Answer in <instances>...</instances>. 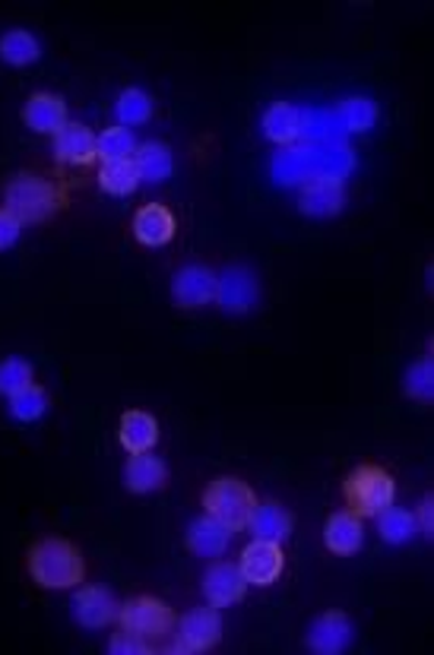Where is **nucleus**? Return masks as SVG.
Instances as JSON below:
<instances>
[{"label": "nucleus", "mask_w": 434, "mask_h": 655, "mask_svg": "<svg viewBox=\"0 0 434 655\" xmlns=\"http://www.w3.org/2000/svg\"><path fill=\"white\" fill-rule=\"evenodd\" d=\"M343 184L333 178H311L301 190V209L308 216H333L343 209Z\"/></svg>", "instance_id": "nucleus-23"}, {"label": "nucleus", "mask_w": 434, "mask_h": 655, "mask_svg": "<svg viewBox=\"0 0 434 655\" xmlns=\"http://www.w3.org/2000/svg\"><path fill=\"white\" fill-rule=\"evenodd\" d=\"M257 498H254V488L248 481L235 478V475H226V478H216L209 481V488L204 491V510L209 517H216L219 522H226L231 532L245 529L248 520H251V510Z\"/></svg>", "instance_id": "nucleus-4"}, {"label": "nucleus", "mask_w": 434, "mask_h": 655, "mask_svg": "<svg viewBox=\"0 0 434 655\" xmlns=\"http://www.w3.org/2000/svg\"><path fill=\"white\" fill-rule=\"evenodd\" d=\"M20 238H23V222H20L13 212H7V209L0 206V250L17 248Z\"/></svg>", "instance_id": "nucleus-34"}, {"label": "nucleus", "mask_w": 434, "mask_h": 655, "mask_svg": "<svg viewBox=\"0 0 434 655\" xmlns=\"http://www.w3.org/2000/svg\"><path fill=\"white\" fill-rule=\"evenodd\" d=\"M117 624H121V631L137 633L143 640L156 643V640L175 631L178 617H175L168 602L153 599V595H137V599H131L117 609Z\"/></svg>", "instance_id": "nucleus-5"}, {"label": "nucleus", "mask_w": 434, "mask_h": 655, "mask_svg": "<svg viewBox=\"0 0 434 655\" xmlns=\"http://www.w3.org/2000/svg\"><path fill=\"white\" fill-rule=\"evenodd\" d=\"M340 117L352 134H368L378 124V105L365 95H355V98H345L340 105Z\"/></svg>", "instance_id": "nucleus-30"}, {"label": "nucleus", "mask_w": 434, "mask_h": 655, "mask_svg": "<svg viewBox=\"0 0 434 655\" xmlns=\"http://www.w3.org/2000/svg\"><path fill=\"white\" fill-rule=\"evenodd\" d=\"M231 532L226 522H219L216 517H197V520L187 526V548L197 554V558H223L229 551Z\"/></svg>", "instance_id": "nucleus-15"}, {"label": "nucleus", "mask_w": 434, "mask_h": 655, "mask_svg": "<svg viewBox=\"0 0 434 655\" xmlns=\"http://www.w3.org/2000/svg\"><path fill=\"white\" fill-rule=\"evenodd\" d=\"M168 481V466L162 462L153 450L146 453H131L127 466H124V485L134 495H153L162 491Z\"/></svg>", "instance_id": "nucleus-14"}, {"label": "nucleus", "mask_w": 434, "mask_h": 655, "mask_svg": "<svg viewBox=\"0 0 434 655\" xmlns=\"http://www.w3.org/2000/svg\"><path fill=\"white\" fill-rule=\"evenodd\" d=\"M117 444L127 453L153 450L159 444V422L143 408L124 412L121 422H117Z\"/></svg>", "instance_id": "nucleus-18"}, {"label": "nucleus", "mask_w": 434, "mask_h": 655, "mask_svg": "<svg viewBox=\"0 0 434 655\" xmlns=\"http://www.w3.org/2000/svg\"><path fill=\"white\" fill-rule=\"evenodd\" d=\"M108 653L112 655H149V653H156V643L143 640V636H137V633L121 631L112 636V643H108Z\"/></svg>", "instance_id": "nucleus-33"}, {"label": "nucleus", "mask_w": 434, "mask_h": 655, "mask_svg": "<svg viewBox=\"0 0 434 655\" xmlns=\"http://www.w3.org/2000/svg\"><path fill=\"white\" fill-rule=\"evenodd\" d=\"M345 507L362 517V520H374L381 510H388L393 498H396V481L388 469L381 466H359L355 472L345 475L343 481Z\"/></svg>", "instance_id": "nucleus-3"}, {"label": "nucleus", "mask_w": 434, "mask_h": 655, "mask_svg": "<svg viewBox=\"0 0 434 655\" xmlns=\"http://www.w3.org/2000/svg\"><path fill=\"white\" fill-rule=\"evenodd\" d=\"M260 127H264V136H267L270 143H276V146H289V143H296L298 136H301L304 114H301V108H296L292 102H273V105L264 112Z\"/></svg>", "instance_id": "nucleus-21"}, {"label": "nucleus", "mask_w": 434, "mask_h": 655, "mask_svg": "<svg viewBox=\"0 0 434 655\" xmlns=\"http://www.w3.org/2000/svg\"><path fill=\"white\" fill-rule=\"evenodd\" d=\"M412 517H415V529H418V536L432 539V532H434V500L432 498H422L418 510H415Z\"/></svg>", "instance_id": "nucleus-35"}, {"label": "nucleus", "mask_w": 434, "mask_h": 655, "mask_svg": "<svg viewBox=\"0 0 434 655\" xmlns=\"http://www.w3.org/2000/svg\"><path fill=\"white\" fill-rule=\"evenodd\" d=\"M23 121L35 134L54 136L68 124V102L61 95H54V92H35L25 102Z\"/></svg>", "instance_id": "nucleus-17"}, {"label": "nucleus", "mask_w": 434, "mask_h": 655, "mask_svg": "<svg viewBox=\"0 0 434 655\" xmlns=\"http://www.w3.org/2000/svg\"><path fill=\"white\" fill-rule=\"evenodd\" d=\"M54 158L64 162V165H90V162H95V134L86 124L68 121L54 134Z\"/></svg>", "instance_id": "nucleus-20"}, {"label": "nucleus", "mask_w": 434, "mask_h": 655, "mask_svg": "<svg viewBox=\"0 0 434 655\" xmlns=\"http://www.w3.org/2000/svg\"><path fill=\"white\" fill-rule=\"evenodd\" d=\"M29 384H32V364L25 358L10 355V358L0 362V393L3 396H13V393H20Z\"/></svg>", "instance_id": "nucleus-32"}, {"label": "nucleus", "mask_w": 434, "mask_h": 655, "mask_svg": "<svg viewBox=\"0 0 434 655\" xmlns=\"http://www.w3.org/2000/svg\"><path fill=\"white\" fill-rule=\"evenodd\" d=\"M323 544L327 551L340 554V558H349L355 551H362L365 544V526H362V517H355L352 510H340L333 513L327 526H323Z\"/></svg>", "instance_id": "nucleus-16"}, {"label": "nucleus", "mask_w": 434, "mask_h": 655, "mask_svg": "<svg viewBox=\"0 0 434 655\" xmlns=\"http://www.w3.org/2000/svg\"><path fill=\"white\" fill-rule=\"evenodd\" d=\"M115 117L117 127H127V131L146 124L153 117V98H149V92L137 90V86L121 92L115 102Z\"/></svg>", "instance_id": "nucleus-26"}, {"label": "nucleus", "mask_w": 434, "mask_h": 655, "mask_svg": "<svg viewBox=\"0 0 434 655\" xmlns=\"http://www.w3.org/2000/svg\"><path fill=\"white\" fill-rule=\"evenodd\" d=\"M99 187L108 194V197H131L140 187V175L134 168V162H112V165H102L99 171Z\"/></svg>", "instance_id": "nucleus-29"}, {"label": "nucleus", "mask_w": 434, "mask_h": 655, "mask_svg": "<svg viewBox=\"0 0 434 655\" xmlns=\"http://www.w3.org/2000/svg\"><path fill=\"white\" fill-rule=\"evenodd\" d=\"M352 636H355V627L343 611H327L311 624L308 646L318 655H340L352 646Z\"/></svg>", "instance_id": "nucleus-12"}, {"label": "nucleus", "mask_w": 434, "mask_h": 655, "mask_svg": "<svg viewBox=\"0 0 434 655\" xmlns=\"http://www.w3.org/2000/svg\"><path fill=\"white\" fill-rule=\"evenodd\" d=\"M248 592V580L241 573V566L231 561H216L204 573V595L209 605L216 609H229L235 602H241Z\"/></svg>", "instance_id": "nucleus-11"}, {"label": "nucleus", "mask_w": 434, "mask_h": 655, "mask_svg": "<svg viewBox=\"0 0 434 655\" xmlns=\"http://www.w3.org/2000/svg\"><path fill=\"white\" fill-rule=\"evenodd\" d=\"M178 640L168 646L172 655H194V653H209L219 640H223V614L216 605H200L190 609L187 614L178 617Z\"/></svg>", "instance_id": "nucleus-6"}, {"label": "nucleus", "mask_w": 434, "mask_h": 655, "mask_svg": "<svg viewBox=\"0 0 434 655\" xmlns=\"http://www.w3.org/2000/svg\"><path fill=\"white\" fill-rule=\"evenodd\" d=\"M25 564H29L32 583L42 589H76L86 576V564L76 544L58 536L32 544Z\"/></svg>", "instance_id": "nucleus-1"}, {"label": "nucleus", "mask_w": 434, "mask_h": 655, "mask_svg": "<svg viewBox=\"0 0 434 655\" xmlns=\"http://www.w3.org/2000/svg\"><path fill=\"white\" fill-rule=\"evenodd\" d=\"M172 298L184 311H197V308L213 304V298H216V272L209 267H197V263L184 267L172 279Z\"/></svg>", "instance_id": "nucleus-10"}, {"label": "nucleus", "mask_w": 434, "mask_h": 655, "mask_svg": "<svg viewBox=\"0 0 434 655\" xmlns=\"http://www.w3.org/2000/svg\"><path fill=\"white\" fill-rule=\"evenodd\" d=\"M131 231H134L137 245H143V248H165V245L175 238L178 222H175V216H172L168 206L146 204L134 212Z\"/></svg>", "instance_id": "nucleus-13"}, {"label": "nucleus", "mask_w": 434, "mask_h": 655, "mask_svg": "<svg viewBox=\"0 0 434 655\" xmlns=\"http://www.w3.org/2000/svg\"><path fill=\"white\" fill-rule=\"evenodd\" d=\"M64 204H68L64 187H58V184L48 181L42 175H32V171L10 178V184L3 187V209L13 212L23 226L45 222Z\"/></svg>", "instance_id": "nucleus-2"}, {"label": "nucleus", "mask_w": 434, "mask_h": 655, "mask_svg": "<svg viewBox=\"0 0 434 655\" xmlns=\"http://www.w3.org/2000/svg\"><path fill=\"white\" fill-rule=\"evenodd\" d=\"M374 520L381 526V539L388 544H406L418 536L412 510H403V507H393V503H390L388 510H381Z\"/></svg>", "instance_id": "nucleus-28"}, {"label": "nucleus", "mask_w": 434, "mask_h": 655, "mask_svg": "<svg viewBox=\"0 0 434 655\" xmlns=\"http://www.w3.org/2000/svg\"><path fill=\"white\" fill-rule=\"evenodd\" d=\"M117 605L112 589L80 586L73 595V621L86 631H102L117 621Z\"/></svg>", "instance_id": "nucleus-9"}, {"label": "nucleus", "mask_w": 434, "mask_h": 655, "mask_svg": "<svg viewBox=\"0 0 434 655\" xmlns=\"http://www.w3.org/2000/svg\"><path fill=\"white\" fill-rule=\"evenodd\" d=\"M134 168H137L140 184H162L172 178L175 171V156L168 149V143H159V139H149V143H140L137 153H134Z\"/></svg>", "instance_id": "nucleus-22"}, {"label": "nucleus", "mask_w": 434, "mask_h": 655, "mask_svg": "<svg viewBox=\"0 0 434 655\" xmlns=\"http://www.w3.org/2000/svg\"><path fill=\"white\" fill-rule=\"evenodd\" d=\"M137 136L127 127H108L102 134L95 136V158H102V165H112V162H131L134 153H137Z\"/></svg>", "instance_id": "nucleus-25"}, {"label": "nucleus", "mask_w": 434, "mask_h": 655, "mask_svg": "<svg viewBox=\"0 0 434 655\" xmlns=\"http://www.w3.org/2000/svg\"><path fill=\"white\" fill-rule=\"evenodd\" d=\"M10 399V415L17 418V422H23V425H32V422H39V418H45L48 415V393L45 386H39L35 381L29 386H23L20 393H13V396H7Z\"/></svg>", "instance_id": "nucleus-27"}, {"label": "nucleus", "mask_w": 434, "mask_h": 655, "mask_svg": "<svg viewBox=\"0 0 434 655\" xmlns=\"http://www.w3.org/2000/svg\"><path fill=\"white\" fill-rule=\"evenodd\" d=\"M245 529H251L254 539H264V542H286L292 536V513L276 503V500H257L251 510V520Z\"/></svg>", "instance_id": "nucleus-19"}, {"label": "nucleus", "mask_w": 434, "mask_h": 655, "mask_svg": "<svg viewBox=\"0 0 434 655\" xmlns=\"http://www.w3.org/2000/svg\"><path fill=\"white\" fill-rule=\"evenodd\" d=\"M42 58V42L29 29H10L0 35V61L10 67H29Z\"/></svg>", "instance_id": "nucleus-24"}, {"label": "nucleus", "mask_w": 434, "mask_h": 655, "mask_svg": "<svg viewBox=\"0 0 434 655\" xmlns=\"http://www.w3.org/2000/svg\"><path fill=\"white\" fill-rule=\"evenodd\" d=\"M406 396H412L415 403H432L434 399V362L422 358L406 371Z\"/></svg>", "instance_id": "nucleus-31"}, {"label": "nucleus", "mask_w": 434, "mask_h": 655, "mask_svg": "<svg viewBox=\"0 0 434 655\" xmlns=\"http://www.w3.org/2000/svg\"><path fill=\"white\" fill-rule=\"evenodd\" d=\"M226 314H248L260 304V279L248 267H229L226 272H216V298Z\"/></svg>", "instance_id": "nucleus-7"}, {"label": "nucleus", "mask_w": 434, "mask_h": 655, "mask_svg": "<svg viewBox=\"0 0 434 655\" xmlns=\"http://www.w3.org/2000/svg\"><path fill=\"white\" fill-rule=\"evenodd\" d=\"M238 566H241V573H245L248 586H273L276 580L282 576V570H286L282 544L254 539V542L241 551Z\"/></svg>", "instance_id": "nucleus-8"}]
</instances>
